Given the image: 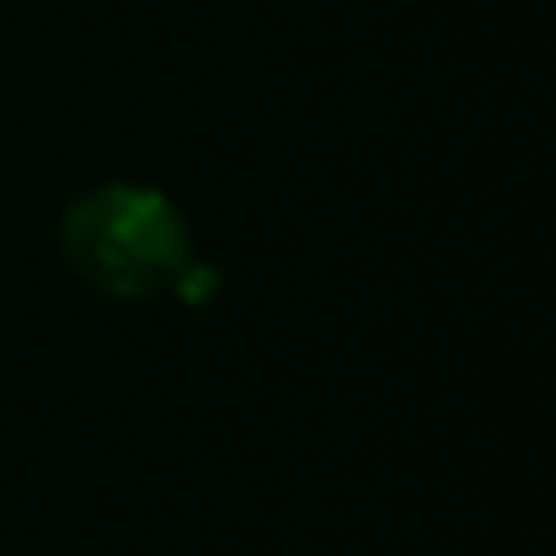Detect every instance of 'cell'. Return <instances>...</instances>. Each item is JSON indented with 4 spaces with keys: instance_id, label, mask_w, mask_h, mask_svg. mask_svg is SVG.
<instances>
[{
    "instance_id": "1",
    "label": "cell",
    "mask_w": 556,
    "mask_h": 556,
    "mask_svg": "<svg viewBox=\"0 0 556 556\" xmlns=\"http://www.w3.org/2000/svg\"><path fill=\"white\" fill-rule=\"evenodd\" d=\"M64 254L78 278L117 298L181 288L201 298L205 274L191 264V230L181 211L152 186H98L64 215Z\"/></svg>"
}]
</instances>
